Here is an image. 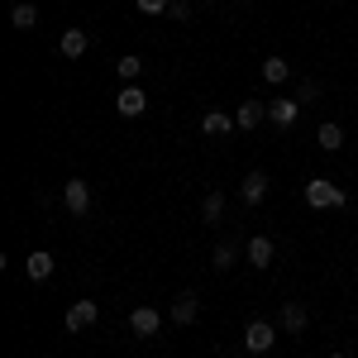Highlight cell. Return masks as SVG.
<instances>
[{"instance_id": "1", "label": "cell", "mask_w": 358, "mask_h": 358, "mask_svg": "<svg viewBox=\"0 0 358 358\" xmlns=\"http://www.w3.org/2000/svg\"><path fill=\"white\" fill-rule=\"evenodd\" d=\"M306 206H315V210H344L349 196L339 192L330 177H310V182H306Z\"/></svg>"}, {"instance_id": "2", "label": "cell", "mask_w": 358, "mask_h": 358, "mask_svg": "<svg viewBox=\"0 0 358 358\" xmlns=\"http://www.w3.org/2000/svg\"><path fill=\"white\" fill-rule=\"evenodd\" d=\"M277 344V325H268V320H248V330H244V349L248 354H268Z\"/></svg>"}, {"instance_id": "3", "label": "cell", "mask_w": 358, "mask_h": 358, "mask_svg": "<svg viewBox=\"0 0 358 358\" xmlns=\"http://www.w3.org/2000/svg\"><path fill=\"white\" fill-rule=\"evenodd\" d=\"M62 206H67L72 215H86V210H91V187H86L82 177H67V187H62Z\"/></svg>"}, {"instance_id": "4", "label": "cell", "mask_w": 358, "mask_h": 358, "mask_svg": "<svg viewBox=\"0 0 358 358\" xmlns=\"http://www.w3.org/2000/svg\"><path fill=\"white\" fill-rule=\"evenodd\" d=\"M96 315H101V310H96V301H72L67 306V334H82V330H91V325H96Z\"/></svg>"}, {"instance_id": "5", "label": "cell", "mask_w": 358, "mask_h": 358, "mask_svg": "<svg viewBox=\"0 0 358 358\" xmlns=\"http://www.w3.org/2000/svg\"><path fill=\"white\" fill-rule=\"evenodd\" d=\"M129 330H134L138 339H153V334L163 330V310H153V306H138L134 315H129Z\"/></svg>"}, {"instance_id": "6", "label": "cell", "mask_w": 358, "mask_h": 358, "mask_svg": "<svg viewBox=\"0 0 358 358\" xmlns=\"http://www.w3.org/2000/svg\"><path fill=\"white\" fill-rule=\"evenodd\" d=\"M115 110L124 115V120H138V115L148 110V96H143V86H124V91L115 96Z\"/></svg>"}, {"instance_id": "7", "label": "cell", "mask_w": 358, "mask_h": 358, "mask_svg": "<svg viewBox=\"0 0 358 358\" xmlns=\"http://www.w3.org/2000/svg\"><path fill=\"white\" fill-rule=\"evenodd\" d=\"M273 239H268V234H253V239H248V248H244V258L248 263H253V268H258V273H263V268H273Z\"/></svg>"}, {"instance_id": "8", "label": "cell", "mask_w": 358, "mask_h": 358, "mask_svg": "<svg viewBox=\"0 0 358 358\" xmlns=\"http://www.w3.org/2000/svg\"><path fill=\"white\" fill-rule=\"evenodd\" d=\"M24 268H29V282H48V277H53V268H57V258L48 253V248H34Z\"/></svg>"}, {"instance_id": "9", "label": "cell", "mask_w": 358, "mask_h": 358, "mask_svg": "<svg viewBox=\"0 0 358 358\" xmlns=\"http://www.w3.org/2000/svg\"><path fill=\"white\" fill-rule=\"evenodd\" d=\"M229 129H239V124H234V115H224V110H206V115H201V134L224 138Z\"/></svg>"}, {"instance_id": "10", "label": "cell", "mask_w": 358, "mask_h": 358, "mask_svg": "<svg viewBox=\"0 0 358 358\" xmlns=\"http://www.w3.org/2000/svg\"><path fill=\"white\" fill-rule=\"evenodd\" d=\"M306 320H310V315H306V306H301V301H287V306H282V315H277V325H282L287 334H301V330H306Z\"/></svg>"}, {"instance_id": "11", "label": "cell", "mask_w": 358, "mask_h": 358, "mask_svg": "<svg viewBox=\"0 0 358 358\" xmlns=\"http://www.w3.org/2000/svg\"><path fill=\"white\" fill-rule=\"evenodd\" d=\"M296 115H301V101H273V106H268V120H273L277 129H292Z\"/></svg>"}, {"instance_id": "12", "label": "cell", "mask_w": 358, "mask_h": 358, "mask_svg": "<svg viewBox=\"0 0 358 358\" xmlns=\"http://www.w3.org/2000/svg\"><path fill=\"white\" fill-rule=\"evenodd\" d=\"M57 48H62V57H82L86 48H91V38H86V29H62Z\"/></svg>"}, {"instance_id": "13", "label": "cell", "mask_w": 358, "mask_h": 358, "mask_svg": "<svg viewBox=\"0 0 358 358\" xmlns=\"http://www.w3.org/2000/svg\"><path fill=\"white\" fill-rule=\"evenodd\" d=\"M196 315H201V301H196L192 292H182V296L172 301V320H177V325H196Z\"/></svg>"}, {"instance_id": "14", "label": "cell", "mask_w": 358, "mask_h": 358, "mask_svg": "<svg viewBox=\"0 0 358 358\" xmlns=\"http://www.w3.org/2000/svg\"><path fill=\"white\" fill-rule=\"evenodd\" d=\"M239 196H244V206H258V201L268 196V177H263V172H248L244 187H239Z\"/></svg>"}, {"instance_id": "15", "label": "cell", "mask_w": 358, "mask_h": 358, "mask_svg": "<svg viewBox=\"0 0 358 358\" xmlns=\"http://www.w3.org/2000/svg\"><path fill=\"white\" fill-rule=\"evenodd\" d=\"M115 72H120V82H124V86H138V77H143V57L124 53L120 62H115Z\"/></svg>"}, {"instance_id": "16", "label": "cell", "mask_w": 358, "mask_h": 358, "mask_svg": "<svg viewBox=\"0 0 358 358\" xmlns=\"http://www.w3.org/2000/svg\"><path fill=\"white\" fill-rule=\"evenodd\" d=\"M258 120H268V106H258V101H244V106L234 110V124H239V129H258Z\"/></svg>"}, {"instance_id": "17", "label": "cell", "mask_w": 358, "mask_h": 358, "mask_svg": "<svg viewBox=\"0 0 358 358\" xmlns=\"http://www.w3.org/2000/svg\"><path fill=\"white\" fill-rule=\"evenodd\" d=\"M315 143H320V148H325V153H339V148H344V129H339V124H330V120H325V124H320V129H315Z\"/></svg>"}, {"instance_id": "18", "label": "cell", "mask_w": 358, "mask_h": 358, "mask_svg": "<svg viewBox=\"0 0 358 358\" xmlns=\"http://www.w3.org/2000/svg\"><path fill=\"white\" fill-rule=\"evenodd\" d=\"M10 24L15 29H38V10H34V5H29V0H20V5H15V10H10Z\"/></svg>"}, {"instance_id": "19", "label": "cell", "mask_w": 358, "mask_h": 358, "mask_svg": "<svg viewBox=\"0 0 358 358\" xmlns=\"http://www.w3.org/2000/svg\"><path fill=\"white\" fill-rule=\"evenodd\" d=\"M263 77H268V82H273V86H282V82H287V77H292V62H287V57H268V62H263Z\"/></svg>"}, {"instance_id": "20", "label": "cell", "mask_w": 358, "mask_h": 358, "mask_svg": "<svg viewBox=\"0 0 358 358\" xmlns=\"http://www.w3.org/2000/svg\"><path fill=\"white\" fill-rule=\"evenodd\" d=\"M201 220H206V224H220L224 220V196L220 192H210L206 201H201Z\"/></svg>"}, {"instance_id": "21", "label": "cell", "mask_w": 358, "mask_h": 358, "mask_svg": "<svg viewBox=\"0 0 358 358\" xmlns=\"http://www.w3.org/2000/svg\"><path fill=\"white\" fill-rule=\"evenodd\" d=\"M210 263H215V273H224V268H234V263H239V253H234V244H220L215 253H210Z\"/></svg>"}, {"instance_id": "22", "label": "cell", "mask_w": 358, "mask_h": 358, "mask_svg": "<svg viewBox=\"0 0 358 358\" xmlns=\"http://www.w3.org/2000/svg\"><path fill=\"white\" fill-rule=\"evenodd\" d=\"M138 5V15H167L172 10V0H134Z\"/></svg>"}, {"instance_id": "23", "label": "cell", "mask_w": 358, "mask_h": 358, "mask_svg": "<svg viewBox=\"0 0 358 358\" xmlns=\"http://www.w3.org/2000/svg\"><path fill=\"white\" fill-rule=\"evenodd\" d=\"M315 96H320V86H315V82H301V86H296V101H301V106H310Z\"/></svg>"}, {"instance_id": "24", "label": "cell", "mask_w": 358, "mask_h": 358, "mask_svg": "<svg viewBox=\"0 0 358 358\" xmlns=\"http://www.w3.org/2000/svg\"><path fill=\"white\" fill-rule=\"evenodd\" d=\"M167 15H172V20H192V5H187V0H172V10H167Z\"/></svg>"}, {"instance_id": "25", "label": "cell", "mask_w": 358, "mask_h": 358, "mask_svg": "<svg viewBox=\"0 0 358 358\" xmlns=\"http://www.w3.org/2000/svg\"><path fill=\"white\" fill-rule=\"evenodd\" d=\"M330 358H349V354H330Z\"/></svg>"}]
</instances>
